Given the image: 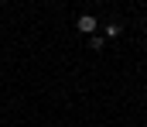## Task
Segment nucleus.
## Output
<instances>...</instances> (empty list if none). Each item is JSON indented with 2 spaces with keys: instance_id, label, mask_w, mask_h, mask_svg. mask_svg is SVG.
Here are the masks:
<instances>
[{
  "instance_id": "1",
  "label": "nucleus",
  "mask_w": 147,
  "mask_h": 127,
  "mask_svg": "<svg viewBox=\"0 0 147 127\" xmlns=\"http://www.w3.org/2000/svg\"><path fill=\"white\" fill-rule=\"evenodd\" d=\"M79 31H82V35H96V17H92V14H82V17H79Z\"/></svg>"
},
{
  "instance_id": "2",
  "label": "nucleus",
  "mask_w": 147,
  "mask_h": 127,
  "mask_svg": "<svg viewBox=\"0 0 147 127\" xmlns=\"http://www.w3.org/2000/svg\"><path fill=\"white\" fill-rule=\"evenodd\" d=\"M103 45H106V38H96V35H92V38H89V48H92V52H99V48H103Z\"/></svg>"
}]
</instances>
